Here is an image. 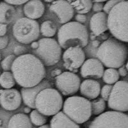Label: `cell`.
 I'll return each instance as SVG.
<instances>
[{"instance_id": "cell-6", "label": "cell", "mask_w": 128, "mask_h": 128, "mask_svg": "<svg viewBox=\"0 0 128 128\" xmlns=\"http://www.w3.org/2000/svg\"><path fill=\"white\" fill-rule=\"evenodd\" d=\"M63 106V98L57 90L48 88L36 96L35 108L45 116H52L60 112Z\"/></svg>"}, {"instance_id": "cell-8", "label": "cell", "mask_w": 128, "mask_h": 128, "mask_svg": "<svg viewBox=\"0 0 128 128\" xmlns=\"http://www.w3.org/2000/svg\"><path fill=\"white\" fill-rule=\"evenodd\" d=\"M38 48L34 51L35 54L46 66H52L61 58L62 48L53 38H44L38 42Z\"/></svg>"}, {"instance_id": "cell-37", "label": "cell", "mask_w": 128, "mask_h": 128, "mask_svg": "<svg viewBox=\"0 0 128 128\" xmlns=\"http://www.w3.org/2000/svg\"><path fill=\"white\" fill-rule=\"evenodd\" d=\"M118 74L120 76L122 77H124L127 75V73H128V70H127L126 67H124V66L122 67H120L119 69H118Z\"/></svg>"}, {"instance_id": "cell-29", "label": "cell", "mask_w": 128, "mask_h": 128, "mask_svg": "<svg viewBox=\"0 0 128 128\" xmlns=\"http://www.w3.org/2000/svg\"><path fill=\"white\" fill-rule=\"evenodd\" d=\"M16 59V56L14 54H10L6 56L4 60L1 62V66L3 70L5 72H9L12 69V65Z\"/></svg>"}, {"instance_id": "cell-38", "label": "cell", "mask_w": 128, "mask_h": 128, "mask_svg": "<svg viewBox=\"0 0 128 128\" xmlns=\"http://www.w3.org/2000/svg\"><path fill=\"white\" fill-rule=\"evenodd\" d=\"M31 47H32L33 49H35V50H36V49L38 48V42H33V43L32 44V45H31Z\"/></svg>"}, {"instance_id": "cell-17", "label": "cell", "mask_w": 128, "mask_h": 128, "mask_svg": "<svg viewBox=\"0 0 128 128\" xmlns=\"http://www.w3.org/2000/svg\"><path fill=\"white\" fill-rule=\"evenodd\" d=\"M90 28L95 36H99L108 30V16L104 12L93 15L90 22Z\"/></svg>"}, {"instance_id": "cell-28", "label": "cell", "mask_w": 128, "mask_h": 128, "mask_svg": "<svg viewBox=\"0 0 128 128\" xmlns=\"http://www.w3.org/2000/svg\"><path fill=\"white\" fill-rule=\"evenodd\" d=\"M92 106V114L94 115H100L103 114L106 108V103L102 99H95L91 102Z\"/></svg>"}, {"instance_id": "cell-31", "label": "cell", "mask_w": 128, "mask_h": 128, "mask_svg": "<svg viewBox=\"0 0 128 128\" xmlns=\"http://www.w3.org/2000/svg\"><path fill=\"white\" fill-rule=\"evenodd\" d=\"M121 1H117V0H113V1H108L107 3L105 4V5L103 7L104 12L106 14H109L111 10L113 9V8L120 3Z\"/></svg>"}, {"instance_id": "cell-40", "label": "cell", "mask_w": 128, "mask_h": 128, "mask_svg": "<svg viewBox=\"0 0 128 128\" xmlns=\"http://www.w3.org/2000/svg\"><path fill=\"white\" fill-rule=\"evenodd\" d=\"M105 1H99V0H98V1H93L92 2H94V3H102V2H104Z\"/></svg>"}, {"instance_id": "cell-26", "label": "cell", "mask_w": 128, "mask_h": 128, "mask_svg": "<svg viewBox=\"0 0 128 128\" xmlns=\"http://www.w3.org/2000/svg\"><path fill=\"white\" fill-rule=\"evenodd\" d=\"M120 75L115 68H108L104 71L102 80L104 83L108 84H114L118 82Z\"/></svg>"}, {"instance_id": "cell-42", "label": "cell", "mask_w": 128, "mask_h": 128, "mask_svg": "<svg viewBox=\"0 0 128 128\" xmlns=\"http://www.w3.org/2000/svg\"><path fill=\"white\" fill-rule=\"evenodd\" d=\"M126 68H127V70H128V62H127V64H126Z\"/></svg>"}, {"instance_id": "cell-23", "label": "cell", "mask_w": 128, "mask_h": 128, "mask_svg": "<svg viewBox=\"0 0 128 128\" xmlns=\"http://www.w3.org/2000/svg\"><path fill=\"white\" fill-rule=\"evenodd\" d=\"M71 6L80 14H84L89 12L92 8V1H86V0H78L74 1L71 3Z\"/></svg>"}, {"instance_id": "cell-33", "label": "cell", "mask_w": 128, "mask_h": 128, "mask_svg": "<svg viewBox=\"0 0 128 128\" xmlns=\"http://www.w3.org/2000/svg\"><path fill=\"white\" fill-rule=\"evenodd\" d=\"M103 4L102 3H95L92 6V10L95 12H101V10H103Z\"/></svg>"}, {"instance_id": "cell-36", "label": "cell", "mask_w": 128, "mask_h": 128, "mask_svg": "<svg viewBox=\"0 0 128 128\" xmlns=\"http://www.w3.org/2000/svg\"><path fill=\"white\" fill-rule=\"evenodd\" d=\"M7 31V25L4 24H0V36L6 35Z\"/></svg>"}, {"instance_id": "cell-14", "label": "cell", "mask_w": 128, "mask_h": 128, "mask_svg": "<svg viewBox=\"0 0 128 128\" xmlns=\"http://www.w3.org/2000/svg\"><path fill=\"white\" fill-rule=\"evenodd\" d=\"M52 13L56 15L61 24L67 23L74 16V8L67 1H55L51 3L50 7Z\"/></svg>"}, {"instance_id": "cell-15", "label": "cell", "mask_w": 128, "mask_h": 128, "mask_svg": "<svg viewBox=\"0 0 128 128\" xmlns=\"http://www.w3.org/2000/svg\"><path fill=\"white\" fill-rule=\"evenodd\" d=\"M103 64L98 59L90 58L83 63L81 67V76L84 78L99 79L103 76Z\"/></svg>"}, {"instance_id": "cell-1", "label": "cell", "mask_w": 128, "mask_h": 128, "mask_svg": "<svg viewBox=\"0 0 128 128\" xmlns=\"http://www.w3.org/2000/svg\"><path fill=\"white\" fill-rule=\"evenodd\" d=\"M11 70L16 82L22 88L38 85L46 76L43 63L32 54H22L16 58Z\"/></svg>"}, {"instance_id": "cell-9", "label": "cell", "mask_w": 128, "mask_h": 128, "mask_svg": "<svg viewBox=\"0 0 128 128\" xmlns=\"http://www.w3.org/2000/svg\"><path fill=\"white\" fill-rule=\"evenodd\" d=\"M88 128H128V115L116 111L106 112L96 117Z\"/></svg>"}, {"instance_id": "cell-32", "label": "cell", "mask_w": 128, "mask_h": 128, "mask_svg": "<svg viewBox=\"0 0 128 128\" xmlns=\"http://www.w3.org/2000/svg\"><path fill=\"white\" fill-rule=\"evenodd\" d=\"M8 44V36L7 35L0 36V50L4 49L7 46Z\"/></svg>"}, {"instance_id": "cell-44", "label": "cell", "mask_w": 128, "mask_h": 128, "mask_svg": "<svg viewBox=\"0 0 128 128\" xmlns=\"http://www.w3.org/2000/svg\"><path fill=\"white\" fill-rule=\"evenodd\" d=\"M0 62H1V54H0Z\"/></svg>"}, {"instance_id": "cell-45", "label": "cell", "mask_w": 128, "mask_h": 128, "mask_svg": "<svg viewBox=\"0 0 128 128\" xmlns=\"http://www.w3.org/2000/svg\"><path fill=\"white\" fill-rule=\"evenodd\" d=\"M0 128H3V127H2V126H0Z\"/></svg>"}, {"instance_id": "cell-30", "label": "cell", "mask_w": 128, "mask_h": 128, "mask_svg": "<svg viewBox=\"0 0 128 128\" xmlns=\"http://www.w3.org/2000/svg\"><path fill=\"white\" fill-rule=\"evenodd\" d=\"M113 86L111 84H106L100 90V96L104 101H108L112 92Z\"/></svg>"}, {"instance_id": "cell-11", "label": "cell", "mask_w": 128, "mask_h": 128, "mask_svg": "<svg viewBox=\"0 0 128 128\" xmlns=\"http://www.w3.org/2000/svg\"><path fill=\"white\" fill-rule=\"evenodd\" d=\"M80 82L79 76L70 72H64L56 78V86L64 96L76 94L80 88Z\"/></svg>"}, {"instance_id": "cell-16", "label": "cell", "mask_w": 128, "mask_h": 128, "mask_svg": "<svg viewBox=\"0 0 128 128\" xmlns=\"http://www.w3.org/2000/svg\"><path fill=\"white\" fill-rule=\"evenodd\" d=\"M52 84L48 81H42L40 83L32 88H22L20 94L24 102L30 108L35 109V100L37 95L46 88H51Z\"/></svg>"}, {"instance_id": "cell-20", "label": "cell", "mask_w": 128, "mask_h": 128, "mask_svg": "<svg viewBox=\"0 0 128 128\" xmlns=\"http://www.w3.org/2000/svg\"><path fill=\"white\" fill-rule=\"evenodd\" d=\"M50 128H80V126L72 120L64 112L54 115L50 121Z\"/></svg>"}, {"instance_id": "cell-3", "label": "cell", "mask_w": 128, "mask_h": 128, "mask_svg": "<svg viewBox=\"0 0 128 128\" xmlns=\"http://www.w3.org/2000/svg\"><path fill=\"white\" fill-rule=\"evenodd\" d=\"M58 41L60 47L66 50L70 48H84L88 42L87 29L78 22H67L58 30Z\"/></svg>"}, {"instance_id": "cell-25", "label": "cell", "mask_w": 128, "mask_h": 128, "mask_svg": "<svg viewBox=\"0 0 128 128\" xmlns=\"http://www.w3.org/2000/svg\"><path fill=\"white\" fill-rule=\"evenodd\" d=\"M16 80L10 72H4L0 75V85L4 88L11 89L15 86Z\"/></svg>"}, {"instance_id": "cell-12", "label": "cell", "mask_w": 128, "mask_h": 128, "mask_svg": "<svg viewBox=\"0 0 128 128\" xmlns=\"http://www.w3.org/2000/svg\"><path fill=\"white\" fill-rule=\"evenodd\" d=\"M84 52L80 48H68L63 54L64 66L70 71H74L82 67L84 62Z\"/></svg>"}, {"instance_id": "cell-5", "label": "cell", "mask_w": 128, "mask_h": 128, "mask_svg": "<svg viewBox=\"0 0 128 128\" xmlns=\"http://www.w3.org/2000/svg\"><path fill=\"white\" fill-rule=\"evenodd\" d=\"M64 113L76 124H83L92 116L91 102L80 96L69 97L64 102Z\"/></svg>"}, {"instance_id": "cell-24", "label": "cell", "mask_w": 128, "mask_h": 128, "mask_svg": "<svg viewBox=\"0 0 128 128\" xmlns=\"http://www.w3.org/2000/svg\"><path fill=\"white\" fill-rule=\"evenodd\" d=\"M41 34L48 38L54 36L56 32V26L51 20H46L42 23L40 28Z\"/></svg>"}, {"instance_id": "cell-19", "label": "cell", "mask_w": 128, "mask_h": 128, "mask_svg": "<svg viewBox=\"0 0 128 128\" xmlns=\"http://www.w3.org/2000/svg\"><path fill=\"white\" fill-rule=\"evenodd\" d=\"M24 13L27 18L35 19L41 18L45 11L44 3L39 0H31L24 6Z\"/></svg>"}, {"instance_id": "cell-4", "label": "cell", "mask_w": 128, "mask_h": 128, "mask_svg": "<svg viewBox=\"0 0 128 128\" xmlns=\"http://www.w3.org/2000/svg\"><path fill=\"white\" fill-rule=\"evenodd\" d=\"M108 30L116 39L128 42V1H121L108 16Z\"/></svg>"}, {"instance_id": "cell-41", "label": "cell", "mask_w": 128, "mask_h": 128, "mask_svg": "<svg viewBox=\"0 0 128 128\" xmlns=\"http://www.w3.org/2000/svg\"><path fill=\"white\" fill-rule=\"evenodd\" d=\"M30 108H25V112H27V113H28V112H30Z\"/></svg>"}, {"instance_id": "cell-10", "label": "cell", "mask_w": 128, "mask_h": 128, "mask_svg": "<svg viewBox=\"0 0 128 128\" xmlns=\"http://www.w3.org/2000/svg\"><path fill=\"white\" fill-rule=\"evenodd\" d=\"M109 108L116 112L128 111V82L119 81L113 86L108 100Z\"/></svg>"}, {"instance_id": "cell-13", "label": "cell", "mask_w": 128, "mask_h": 128, "mask_svg": "<svg viewBox=\"0 0 128 128\" xmlns=\"http://www.w3.org/2000/svg\"><path fill=\"white\" fill-rule=\"evenodd\" d=\"M21 101V94L15 88L3 90L0 94V105L5 110H16L20 106Z\"/></svg>"}, {"instance_id": "cell-39", "label": "cell", "mask_w": 128, "mask_h": 128, "mask_svg": "<svg viewBox=\"0 0 128 128\" xmlns=\"http://www.w3.org/2000/svg\"><path fill=\"white\" fill-rule=\"evenodd\" d=\"M38 128H50V126H49L48 124H45V125L39 127Z\"/></svg>"}, {"instance_id": "cell-34", "label": "cell", "mask_w": 128, "mask_h": 128, "mask_svg": "<svg viewBox=\"0 0 128 128\" xmlns=\"http://www.w3.org/2000/svg\"><path fill=\"white\" fill-rule=\"evenodd\" d=\"M75 19L79 23H84L86 20V17L84 14H78L75 16Z\"/></svg>"}, {"instance_id": "cell-2", "label": "cell", "mask_w": 128, "mask_h": 128, "mask_svg": "<svg viewBox=\"0 0 128 128\" xmlns=\"http://www.w3.org/2000/svg\"><path fill=\"white\" fill-rule=\"evenodd\" d=\"M128 48L116 38H109L100 44L97 51L98 60L108 68L122 67L128 58Z\"/></svg>"}, {"instance_id": "cell-43", "label": "cell", "mask_w": 128, "mask_h": 128, "mask_svg": "<svg viewBox=\"0 0 128 128\" xmlns=\"http://www.w3.org/2000/svg\"><path fill=\"white\" fill-rule=\"evenodd\" d=\"M45 2H52H52H52V1H45Z\"/></svg>"}, {"instance_id": "cell-7", "label": "cell", "mask_w": 128, "mask_h": 128, "mask_svg": "<svg viewBox=\"0 0 128 128\" xmlns=\"http://www.w3.org/2000/svg\"><path fill=\"white\" fill-rule=\"evenodd\" d=\"M12 32L18 42L24 44H30L39 36V24L35 20L27 18H20L14 24Z\"/></svg>"}, {"instance_id": "cell-18", "label": "cell", "mask_w": 128, "mask_h": 128, "mask_svg": "<svg viewBox=\"0 0 128 128\" xmlns=\"http://www.w3.org/2000/svg\"><path fill=\"white\" fill-rule=\"evenodd\" d=\"M100 83L94 80H84L80 85L81 94L88 99H96L100 94Z\"/></svg>"}, {"instance_id": "cell-22", "label": "cell", "mask_w": 128, "mask_h": 128, "mask_svg": "<svg viewBox=\"0 0 128 128\" xmlns=\"http://www.w3.org/2000/svg\"><path fill=\"white\" fill-rule=\"evenodd\" d=\"M16 14L14 7L5 2L0 3V24H8Z\"/></svg>"}, {"instance_id": "cell-46", "label": "cell", "mask_w": 128, "mask_h": 128, "mask_svg": "<svg viewBox=\"0 0 128 128\" xmlns=\"http://www.w3.org/2000/svg\"><path fill=\"white\" fill-rule=\"evenodd\" d=\"M0 75H1V74H0Z\"/></svg>"}, {"instance_id": "cell-21", "label": "cell", "mask_w": 128, "mask_h": 128, "mask_svg": "<svg viewBox=\"0 0 128 128\" xmlns=\"http://www.w3.org/2000/svg\"><path fill=\"white\" fill-rule=\"evenodd\" d=\"M8 128H32V122L26 114H16L9 120Z\"/></svg>"}, {"instance_id": "cell-35", "label": "cell", "mask_w": 128, "mask_h": 128, "mask_svg": "<svg viewBox=\"0 0 128 128\" xmlns=\"http://www.w3.org/2000/svg\"><path fill=\"white\" fill-rule=\"evenodd\" d=\"M28 1H26V0H24V1H23V0H22V1H18V0H16V1H15V0H13V1H11V0H6V1H4V2L6 3H8V4H10V5H19V4H24V3H27Z\"/></svg>"}, {"instance_id": "cell-27", "label": "cell", "mask_w": 128, "mask_h": 128, "mask_svg": "<svg viewBox=\"0 0 128 128\" xmlns=\"http://www.w3.org/2000/svg\"><path fill=\"white\" fill-rule=\"evenodd\" d=\"M30 120L35 126L40 127L45 125L47 122V118L45 115H42L38 111L34 110L31 112Z\"/></svg>"}]
</instances>
